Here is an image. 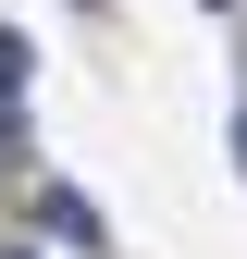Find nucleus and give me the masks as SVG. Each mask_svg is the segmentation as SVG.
Returning <instances> with one entry per match:
<instances>
[{
    "label": "nucleus",
    "instance_id": "f257e3e1",
    "mask_svg": "<svg viewBox=\"0 0 247 259\" xmlns=\"http://www.w3.org/2000/svg\"><path fill=\"white\" fill-rule=\"evenodd\" d=\"M37 222H50V247H111V222L87 185H37Z\"/></svg>",
    "mask_w": 247,
    "mask_h": 259
},
{
    "label": "nucleus",
    "instance_id": "f03ea898",
    "mask_svg": "<svg viewBox=\"0 0 247 259\" xmlns=\"http://www.w3.org/2000/svg\"><path fill=\"white\" fill-rule=\"evenodd\" d=\"M25 74H37V50H25L13 25H0V99H25Z\"/></svg>",
    "mask_w": 247,
    "mask_h": 259
},
{
    "label": "nucleus",
    "instance_id": "7ed1b4c3",
    "mask_svg": "<svg viewBox=\"0 0 247 259\" xmlns=\"http://www.w3.org/2000/svg\"><path fill=\"white\" fill-rule=\"evenodd\" d=\"M235 160H247V111H235Z\"/></svg>",
    "mask_w": 247,
    "mask_h": 259
},
{
    "label": "nucleus",
    "instance_id": "20e7f679",
    "mask_svg": "<svg viewBox=\"0 0 247 259\" xmlns=\"http://www.w3.org/2000/svg\"><path fill=\"white\" fill-rule=\"evenodd\" d=\"M210 13H235V0H210Z\"/></svg>",
    "mask_w": 247,
    "mask_h": 259
}]
</instances>
